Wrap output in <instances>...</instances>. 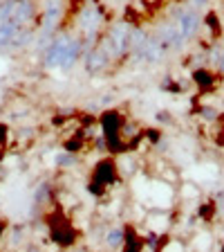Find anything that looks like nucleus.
Here are the masks:
<instances>
[{"label": "nucleus", "mask_w": 224, "mask_h": 252, "mask_svg": "<svg viewBox=\"0 0 224 252\" xmlns=\"http://www.w3.org/2000/svg\"><path fill=\"white\" fill-rule=\"evenodd\" d=\"M74 162H76V158L74 156H61L56 160V164H63V167H70V164H74Z\"/></svg>", "instance_id": "12"}, {"label": "nucleus", "mask_w": 224, "mask_h": 252, "mask_svg": "<svg viewBox=\"0 0 224 252\" xmlns=\"http://www.w3.org/2000/svg\"><path fill=\"white\" fill-rule=\"evenodd\" d=\"M81 63H83L85 72L92 74V77H97V74H105L110 70V65H112V57L108 54V50L103 47V43L99 41L97 45L85 47Z\"/></svg>", "instance_id": "5"}, {"label": "nucleus", "mask_w": 224, "mask_h": 252, "mask_svg": "<svg viewBox=\"0 0 224 252\" xmlns=\"http://www.w3.org/2000/svg\"><path fill=\"white\" fill-rule=\"evenodd\" d=\"M85 41L83 36H76V34H72L68 41V47H65V52H63V59H61V70H72L74 65H76L81 59H83V52H85Z\"/></svg>", "instance_id": "7"}, {"label": "nucleus", "mask_w": 224, "mask_h": 252, "mask_svg": "<svg viewBox=\"0 0 224 252\" xmlns=\"http://www.w3.org/2000/svg\"><path fill=\"white\" fill-rule=\"evenodd\" d=\"M218 68H220V70H222V72H224V54H222V57L218 59Z\"/></svg>", "instance_id": "13"}, {"label": "nucleus", "mask_w": 224, "mask_h": 252, "mask_svg": "<svg viewBox=\"0 0 224 252\" xmlns=\"http://www.w3.org/2000/svg\"><path fill=\"white\" fill-rule=\"evenodd\" d=\"M105 243H108L110 248L125 246V232L124 230H110L108 234H105Z\"/></svg>", "instance_id": "11"}, {"label": "nucleus", "mask_w": 224, "mask_h": 252, "mask_svg": "<svg viewBox=\"0 0 224 252\" xmlns=\"http://www.w3.org/2000/svg\"><path fill=\"white\" fill-rule=\"evenodd\" d=\"M137 59H139V61H146V63H155V61H159V59L164 57V54H166V47L162 45V43L157 41V36L155 34H150V36L146 38V41L141 43L139 47H137L135 52Z\"/></svg>", "instance_id": "9"}, {"label": "nucleus", "mask_w": 224, "mask_h": 252, "mask_svg": "<svg viewBox=\"0 0 224 252\" xmlns=\"http://www.w3.org/2000/svg\"><path fill=\"white\" fill-rule=\"evenodd\" d=\"M65 16V0H43L38 7V43L45 47L58 32Z\"/></svg>", "instance_id": "1"}, {"label": "nucleus", "mask_w": 224, "mask_h": 252, "mask_svg": "<svg viewBox=\"0 0 224 252\" xmlns=\"http://www.w3.org/2000/svg\"><path fill=\"white\" fill-rule=\"evenodd\" d=\"M175 23L179 25V30H182L184 38H193L195 34H198L199 30V14L198 9H186V11H179V16H175Z\"/></svg>", "instance_id": "10"}, {"label": "nucleus", "mask_w": 224, "mask_h": 252, "mask_svg": "<svg viewBox=\"0 0 224 252\" xmlns=\"http://www.w3.org/2000/svg\"><path fill=\"white\" fill-rule=\"evenodd\" d=\"M0 21H9L16 27H34L38 21L36 0H2Z\"/></svg>", "instance_id": "3"}, {"label": "nucleus", "mask_w": 224, "mask_h": 252, "mask_svg": "<svg viewBox=\"0 0 224 252\" xmlns=\"http://www.w3.org/2000/svg\"><path fill=\"white\" fill-rule=\"evenodd\" d=\"M101 43L108 50V54L112 57V61H119L130 54L132 47V25L125 21H117L105 30V34L101 36Z\"/></svg>", "instance_id": "2"}, {"label": "nucleus", "mask_w": 224, "mask_h": 252, "mask_svg": "<svg viewBox=\"0 0 224 252\" xmlns=\"http://www.w3.org/2000/svg\"><path fill=\"white\" fill-rule=\"evenodd\" d=\"M155 36L166 50H179V47L186 43V38H184V34H182L177 23H166V25H162L157 30Z\"/></svg>", "instance_id": "8"}, {"label": "nucleus", "mask_w": 224, "mask_h": 252, "mask_svg": "<svg viewBox=\"0 0 224 252\" xmlns=\"http://www.w3.org/2000/svg\"><path fill=\"white\" fill-rule=\"evenodd\" d=\"M105 14L99 5H94L92 0H85V5L76 11V30L78 36H83L85 41H97L99 32L103 30Z\"/></svg>", "instance_id": "4"}, {"label": "nucleus", "mask_w": 224, "mask_h": 252, "mask_svg": "<svg viewBox=\"0 0 224 252\" xmlns=\"http://www.w3.org/2000/svg\"><path fill=\"white\" fill-rule=\"evenodd\" d=\"M206 2H209V0H193L195 7H202V5H206Z\"/></svg>", "instance_id": "14"}, {"label": "nucleus", "mask_w": 224, "mask_h": 252, "mask_svg": "<svg viewBox=\"0 0 224 252\" xmlns=\"http://www.w3.org/2000/svg\"><path fill=\"white\" fill-rule=\"evenodd\" d=\"M72 34H54V38L43 47V65L47 70H56L61 68V59H63V52L68 47V41Z\"/></svg>", "instance_id": "6"}]
</instances>
